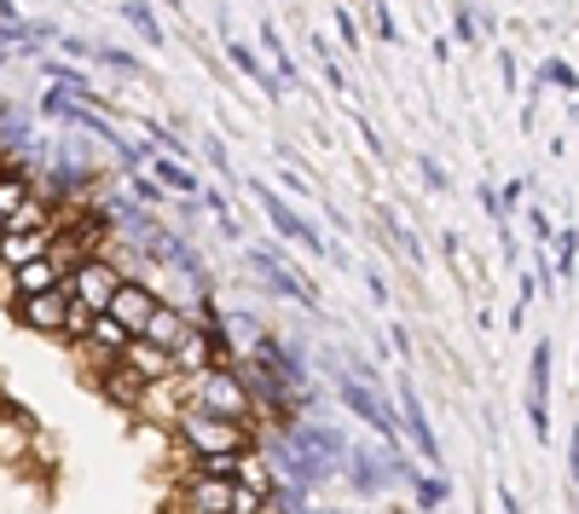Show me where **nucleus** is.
<instances>
[{"mask_svg":"<svg viewBox=\"0 0 579 514\" xmlns=\"http://www.w3.org/2000/svg\"><path fill=\"white\" fill-rule=\"evenodd\" d=\"M521 214H527V225H534V238H539V243L557 238V225H550V214H545V209H521Z\"/></svg>","mask_w":579,"mask_h":514,"instance_id":"obj_40","label":"nucleus"},{"mask_svg":"<svg viewBox=\"0 0 579 514\" xmlns=\"http://www.w3.org/2000/svg\"><path fill=\"white\" fill-rule=\"evenodd\" d=\"M157 301H163V290L151 284V277H122V290L111 295L105 313L128 329V336H145V324H151V313H157Z\"/></svg>","mask_w":579,"mask_h":514,"instance_id":"obj_12","label":"nucleus"},{"mask_svg":"<svg viewBox=\"0 0 579 514\" xmlns=\"http://www.w3.org/2000/svg\"><path fill=\"white\" fill-rule=\"evenodd\" d=\"M122 186H128V197H134V202H145V209H157V202H168V191H163L151 174H139V168H122Z\"/></svg>","mask_w":579,"mask_h":514,"instance_id":"obj_27","label":"nucleus"},{"mask_svg":"<svg viewBox=\"0 0 579 514\" xmlns=\"http://www.w3.org/2000/svg\"><path fill=\"white\" fill-rule=\"evenodd\" d=\"M406 492H412V508H417V514H441V508L452 503V480H446L441 469H430V474H417V469H412Z\"/></svg>","mask_w":579,"mask_h":514,"instance_id":"obj_21","label":"nucleus"},{"mask_svg":"<svg viewBox=\"0 0 579 514\" xmlns=\"http://www.w3.org/2000/svg\"><path fill=\"white\" fill-rule=\"evenodd\" d=\"M313 59H319V70H324V87L342 93V98H354V82H348V70L337 64V46L324 41V35H313Z\"/></svg>","mask_w":579,"mask_h":514,"instance_id":"obj_23","label":"nucleus"},{"mask_svg":"<svg viewBox=\"0 0 579 514\" xmlns=\"http://www.w3.org/2000/svg\"><path fill=\"white\" fill-rule=\"evenodd\" d=\"M93 318H99V313H93V306H82V301H75V295H70V306H64V329H59V342H64V347H82V342H87V329H93Z\"/></svg>","mask_w":579,"mask_h":514,"instance_id":"obj_26","label":"nucleus"},{"mask_svg":"<svg viewBox=\"0 0 579 514\" xmlns=\"http://www.w3.org/2000/svg\"><path fill=\"white\" fill-rule=\"evenodd\" d=\"M417 179H423V186H430V191H452V179H446L441 157H430V150H423V157H417Z\"/></svg>","mask_w":579,"mask_h":514,"instance_id":"obj_32","label":"nucleus"},{"mask_svg":"<svg viewBox=\"0 0 579 514\" xmlns=\"http://www.w3.org/2000/svg\"><path fill=\"white\" fill-rule=\"evenodd\" d=\"M249 191H256V202H261V209H267V220H272V231H279V238L285 243H296V249H308L313 254V261H337V249L331 243H324V231L308 220V214H296L290 209V202L279 197V191H272L267 186V179H249Z\"/></svg>","mask_w":579,"mask_h":514,"instance_id":"obj_5","label":"nucleus"},{"mask_svg":"<svg viewBox=\"0 0 579 514\" xmlns=\"http://www.w3.org/2000/svg\"><path fill=\"white\" fill-rule=\"evenodd\" d=\"M192 410V381L174 370L163 381H145V405H139V422L157 428V433H174V422H180Z\"/></svg>","mask_w":579,"mask_h":514,"instance_id":"obj_9","label":"nucleus"},{"mask_svg":"<svg viewBox=\"0 0 579 514\" xmlns=\"http://www.w3.org/2000/svg\"><path fill=\"white\" fill-rule=\"evenodd\" d=\"M498 508H505V514H521V503H516L510 485H498Z\"/></svg>","mask_w":579,"mask_h":514,"instance_id":"obj_45","label":"nucleus"},{"mask_svg":"<svg viewBox=\"0 0 579 514\" xmlns=\"http://www.w3.org/2000/svg\"><path fill=\"white\" fill-rule=\"evenodd\" d=\"M244 353H249V358H261V365L279 376L290 394H313V365H308V353H301L290 336H279V329H261V336L249 342Z\"/></svg>","mask_w":579,"mask_h":514,"instance_id":"obj_7","label":"nucleus"},{"mask_svg":"<svg viewBox=\"0 0 579 514\" xmlns=\"http://www.w3.org/2000/svg\"><path fill=\"white\" fill-rule=\"evenodd\" d=\"M389 347H394L400 358H412V329H406V324H389Z\"/></svg>","mask_w":579,"mask_h":514,"instance_id":"obj_41","label":"nucleus"},{"mask_svg":"<svg viewBox=\"0 0 579 514\" xmlns=\"http://www.w3.org/2000/svg\"><path fill=\"white\" fill-rule=\"evenodd\" d=\"M568 480L579 485V428L568 433Z\"/></svg>","mask_w":579,"mask_h":514,"instance_id":"obj_43","label":"nucleus"},{"mask_svg":"<svg viewBox=\"0 0 579 514\" xmlns=\"http://www.w3.org/2000/svg\"><path fill=\"white\" fill-rule=\"evenodd\" d=\"M64 266L53 261V254H41V261H23V266H12V284H18V301L23 295H46V290H64Z\"/></svg>","mask_w":579,"mask_h":514,"instance_id":"obj_18","label":"nucleus"},{"mask_svg":"<svg viewBox=\"0 0 579 514\" xmlns=\"http://www.w3.org/2000/svg\"><path fill=\"white\" fill-rule=\"evenodd\" d=\"M174 445H186L197 457H220V451H261V433L249 428V422H220V417H204V410H186L180 422H174L168 433Z\"/></svg>","mask_w":579,"mask_h":514,"instance_id":"obj_2","label":"nucleus"},{"mask_svg":"<svg viewBox=\"0 0 579 514\" xmlns=\"http://www.w3.org/2000/svg\"><path fill=\"white\" fill-rule=\"evenodd\" d=\"M93 388H99V399H105L111 410H122V417H134L139 422V405H145V381L122 365V358H111V365H99L93 370Z\"/></svg>","mask_w":579,"mask_h":514,"instance_id":"obj_13","label":"nucleus"},{"mask_svg":"<svg viewBox=\"0 0 579 514\" xmlns=\"http://www.w3.org/2000/svg\"><path fill=\"white\" fill-rule=\"evenodd\" d=\"M64 290H70L75 301H82V306H93V313H105V306H111V295L122 290V272L105 261V254H87L82 266H70Z\"/></svg>","mask_w":579,"mask_h":514,"instance_id":"obj_11","label":"nucleus"},{"mask_svg":"<svg viewBox=\"0 0 579 514\" xmlns=\"http://www.w3.org/2000/svg\"><path fill=\"white\" fill-rule=\"evenodd\" d=\"M93 64H105V70H128V75L139 70V59H134V53H122V46H105V41L93 46Z\"/></svg>","mask_w":579,"mask_h":514,"instance_id":"obj_33","label":"nucleus"},{"mask_svg":"<svg viewBox=\"0 0 579 514\" xmlns=\"http://www.w3.org/2000/svg\"><path fill=\"white\" fill-rule=\"evenodd\" d=\"M249 261V272H256V284L267 290V295H279V301H296V306H308V313H319V295H313V284L308 277H296V266L285 261V249H267V243H256L244 254Z\"/></svg>","mask_w":579,"mask_h":514,"instance_id":"obj_6","label":"nucleus"},{"mask_svg":"<svg viewBox=\"0 0 579 514\" xmlns=\"http://www.w3.org/2000/svg\"><path fill=\"white\" fill-rule=\"evenodd\" d=\"M122 365H128L139 381H163V376L180 370V365H174V353H163L157 342H145V336H134L128 347H122Z\"/></svg>","mask_w":579,"mask_h":514,"instance_id":"obj_16","label":"nucleus"},{"mask_svg":"<svg viewBox=\"0 0 579 514\" xmlns=\"http://www.w3.org/2000/svg\"><path fill=\"white\" fill-rule=\"evenodd\" d=\"M331 23H337V41L348 46V53H360V46H365V35H360L354 12H348V7H337V12H331Z\"/></svg>","mask_w":579,"mask_h":514,"instance_id":"obj_31","label":"nucleus"},{"mask_svg":"<svg viewBox=\"0 0 579 514\" xmlns=\"http://www.w3.org/2000/svg\"><path fill=\"white\" fill-rule=\"evenodd\" d=\"M365 290H371L376 306H389V277H383V272H365Z\"/></svg>","mask_w":579,"mask_h":514,"instance_id":"obj_42","label":"nucleus"},{"mask_svg":"<svg viewBox=\"0 0 579 514\" xmlns=\"http://www.w3.org/2000/svg\"><path fill=\"white\" fill-rule=\"evenodd\" d=\"M545 249H550V254H557V261H550V266H557V277H573V254H579V231H568V225H562V231H557V238H550Z\"/></svg>","mask_w":579,"mask_h":514,"instance_id":"obj_28","label":"nucleus"},{"mask_svg":"<svg viewBox=\"0 0 579 514\" xmlns=\"http://www.w3.org/2000/svg\"><path fill=\"white\" fill-rule=\"evenodd\" d=\"M0 428H18L23 440H41V433H46L35 410H30V405H18L12 394H0Z\"/></svg>","mask_w":579,"mask_h":514,"instance_id":"obj_24","label":"nucleus"},{"mask_svg":"<svg viewBox=\"0 0 579 514\" xmlns=\"http://www.w3.org/2000/svg\"><path fill=\"white\" fill-rule=\"evenodd\" d=\"M163 7H168V12H186V0H163Z\"/></svg>","mask_w":579,"mask_h":514,"instance_id":"obj_46","label":"nucleus"},{"mask_svg":"<svg viewBox=\"0 0 579 514\" xmlns=\"http://www.w3.org/2000/svg\"><path fill=\"white\" fill-rule=\"evenodd\" d=\"M46 249H53V231H0V266L41 261Z\"/></svg>","mask_w":579,"mask_h":514,"instance_id":"obj_19","label":"nucleus"},{"mask_svg":"<svg viewBox=\"0 0 579 514\" xmlns=\"http://www.w3.org/2000/svg\"><path fill=\"white\" fill-rule=\"evenodd\" d=\"M337 399H342L348 417H360L389 451H406V433H400V417H394V405L383 399V388H371V381L337 370Z\"/></svg>","mask_w":579,"mask_h":514,"instance_id":"obj_4","label":"nucleus"},{"mask_svg":"<svg viewBox=\"0 0 579 514\" xmlns=\"http://www.w3.org/2000/svg\"><path fill=\"white\" fill-rule=\"evenodd\" d=\"M59 46H64V59L75 64V59H93V46H99V41H87V35H59Z\"/></svg>","mask_w":579,"mask_h":514,"instance_id":"obj_38","label":"nucleus"},{"mask_svg":"<svg viewBox=\"0 0 579 514\" xmlns=\"http://www.w3.org/2000/svg\"><path fill=\"white\" fill-rule=\"evenodd\" d=\"M498 70H505V93H516L521 87V64H516L510 46H498Z\"/></svg>","mask_w":579,"mask_h":514,"instance_id":"obj_39","label":"nucleus"},{"mask_svg":"<svg viewBox=\"0 0 579 514\" xmlns=\"http://www.w3.org/2000/svg\"><path fill=\"white\" fill-rule=\"evenodd\" d=\"M256 514H296V508H290L285 497H261V508H256Z\"/></svg>","mask_w":579,"mask_h":514,"instance_id":"obj_44","label":"nucleus"},{"mask_svg":"<svg viewBox=\"0 0 579 514\" xmlns=\"http://www.w3.org/2000/svg\"><path fill=\"white\" fill-rule=\"evenodd\" d=\"M550 353H557L550 336L527 353V428H534L539 445H550Z\"/></svg>","mask_w":579,"mask_h":514,"instance_id":"obj_10","label":"nucleus"},{"mask_svg":"<svg viewBox=\"0 0 579 514\" xmlns=\"http://www.w3.org/2000/svg\"><path fill=\"white\" fill-rule=\"evenodd\" d=\"M475 202L487 209V220H493V225H505V209H498V186H493V179H482V186H475Z\"/></svg>","mask_w":579,"mask_h":514,"instance_id":"obj_36","label":"nucleus"},{"mask_svg":"<svg viewBox=\"0 0 579 514\" xmlns=\"http://www.w3.org/2000/svg\"><path fill=\"white\" fill-rule=\"evenodd\" d=\"M412 480V462H406V451H389L383 440L376 445H348V457H342V485L354 497H389L394 485H406Z\"/></svg>","mask_w":579,"mask_h":514,"instance_id":"obj_1","label":"nucleus"},{"mask_svg":"<svg viewBox=\"0 0 579 514\" xmlns=\"http://www.w3.org/2000/svg\"><path fill=\"white\" fill-rule=\"evenodd\" d=\"M365 7H371V23H376V41L400 46V23H394V7H389V0H365Z\"/></svg>","mask_w":579,"mask_h":514,"instance_id":"obj_30","label":"nucleus"},{"mask_svg":"<svg viewBox=\"0 0 579 514\" xmlns=\"http://www.w3.org/2000/svg\"><path fill=\"white\" fill-rule=\"evenodd\" d=\"M64 306H70V290H46V295H23V301L12 306V318H18V329H30V336L59 342V329H64Z\"/></svg>","mask_w":579,"mask_h":514,"instance_id":"obj_14","label":"nucleus"},{"mask_svg":"<svg viewBox=\"0 0 579 514\" xmlns=\"http://www.w3.org/2000/svg\"><path fill=\"white\" fill-rule=\"evenodd\" d=\"M394 417H400V433H406V445H417V457L430 462V469H441V440H435V428H430V410H423L417 388H412V376H400L394 381ZM446 474V469H441Z\"/></svg>","mask_w":579,"mask_h":514,"instance_id":"obj_8","label":"nucleus"},{"mask_svg":"<svg viewBox=\"0 0 579 514\" xmlns=\"http://www.w3.org/2000/svg\"><path fill=\"white\" fill-rule=\"evenodd\" d=\"M151 179H157L168 197H197V191H204V186H197V168L180 162V157H163V150L151 157Z\"/></svg>","mask_w":579,"mask_h":514,"instance_id":"obj_20","label":"nucleus"},{"mask_svg":"<svg viewBox=\"0 0 579 514\" xmlns=\"http://www.w3.org/2000/svg\"><path fill=\"white\" fill-rule=\"evenodd\" d=\"M256 41H261V59L272 64V70H279V87L285 93H301V87H308V82H301V70H296V59H290V46H285V35H279V23H256Z\"/></svg>","mask_w":579,"mask_h":514,"instance_id":"obj_17","label":"nucleus"},{"mask_svg":"<svg viewBox=\"0 0 579 514\" xmlns=\"http://www.w3.org/2000/svg\"><path fill=\"white\" fill-rule=\"evenodd\" d=\"M550 87H557V93H579V75H573V64H568V59H545V64H539L534 93H550Z\"/></svg>","mask_w":579,"mask_h":514,"instance_id":"obj_25","label":"nucleus"},{"mask_svg":"<svg viewBox=\"0 0 579 514\" xmlns=\"http://www.w3.org/2000/svg\"><path fill=\"white\" fill-rule=\"evenodd\" d=\"M197 150H204V162H209V168H220L226 179H232V157H226V145H220V139H204Z\"/></svg>","mask_w":579,"mask_h":514,"instance_id":"obj_37","label":"nucleus"},{"mask_svg":"<svg viewBox=\"0 0 579 514\" xmlns=\"http://www.w3.org/2000/svg\"><path fill=\"white\" fill-rule=\"evenodd\" d=\"M192 410H204V417H220V422H249L256 428V399H249L244 376L226 365V370H192Z\"/></svg>","mask_w":579,"mask_h":514,"instance_id":"obj_3","label":"nucleus"},{"mask_svg":"<svg viewBox=\"0 0 579 514\" xmlns=\"http://www.w3.org/2000/svg\"><path fill=\"white\" fill-rule=\"evenodd\" d=\"M521 197H527V179H505V186H498V209H505V220L521 214Z\"/></svg>","mask_w":579,"mask_h":514,"instance_id":"obj_35","label":"nucleus"},{"mask_svg":"<svg viewBox=\"0 0 579 514\" xmlns=\"http://www.w3.org/2000/svg\"><path fill=\"white\" fill-rule=\"evenodd\" d=\"M226 64H232L238 75H249V82H256L267 98H285L279 75L267 70V59H261V53H256V46H249V41H232V35H226Z\"/></svg>","mask_w":579,"mask_h":514,"instance_id":"obj_15","label":"nucleus"},{"mask_svg":"<svg viewBox=\"0 0 579 514\" xmlns=\"http://www.w3.org/2000/svg\"><path fill=\"white\" fill-rule=\"evenodd\" d=\"M452 41H464V46L482 41V18H475L469 0H458V7H452Z\"/></svg>","mask_w":579,"mask_h":514,"instance_id":"obj_29","label":"nucleus"},{"mask_svg":"<svg viewBox=\"0 0 579 514\" xmlns=\"http://www.w3.org/2000/svg\"><path fill=\"white\" fill-rule=\"evenodd\" d=\"M122 23H128V30H139V41L145 46H168V30H163V18H157V7H151V0H122Z\"/></svg>","mask_w":579,"mask_h":514,"instance_id":"obj_22","label":"nucleus"},{"mask_svg":"<svg viewBox=\"0 0 579 514\" xmlns=\"http://www.w3.org/2000/svg\"><path fill=\"white\" fill-rule=\"evenodd\" d=\"M354 134H360V145L371 150V157H376V162H383V157H389V150H383V134H376V127H371V116H365V111H354Z\"/></svg>","mask_w":579,"mask_h":514,"instance_id":"obj_34","label":"nucleus"}]
</instances>
